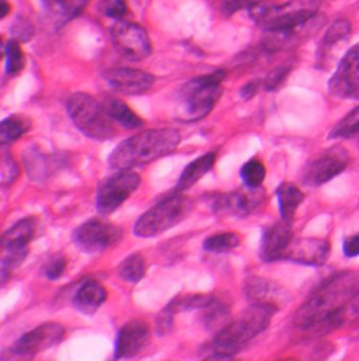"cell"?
<instances>
[{"label": "cell", "instance_id": "4", "mask_svg": "<svg viewBox=\"0 0 359 361\" xmlns=\"http://www.w3.org/2000/svg\"><path fill=\"white\" fill-rule=\"evenodd\" d=\"M226 72L216 71L187 82L179 92L180 120L194 123L205 118L218 104Z\"/></svg>", "mask_w": 359, "mask_h": 361}, {"label": "cell", "instance_id": "27", "mask_svg": "<svg viewBox=\"0 0 359 361\" xmlns=\"http://www.w3.org/2000/svg\"><path fill=\"white\" fill-rule=\"evenodd\" d=\"M146 274V262L141 253H134L128 256L118 266V276L127 283H139Z\"/></svg>", "mask_w": 359, "mask_h": 361}, {"label": "cell", "instance_id": "35", "mask_svg": "<svg viewBox=\"0 0 359 361\" xmlns=\"http://www.w3.org/2000/svg\"><path fill=\"white\" fill-rule=\"evenodd\" d=\"M18 166L14 162L13 157L3 151V159H1V183L3 185H10L18 176Z\"/></svg>", "mask_w": 359, "mask_h": 361}, {"label": "cell", "instance_id": "21", "mask_svg": "<svg viewBox=\"0 0 359 361\" xmlns=\"http://www.w3.org/2000/svg\"><path fill=\"white\" fill-rule=\"evenodd\" d=\"M244 293L247 300L253 304H268L279 308V301H282L281 290L263 277L247 279L244 283Z\"/></svg>", "mask_w": 359, "mask_h": 361}, {"label": "cell", "instance_id": "20", "mask_svg": "<svg viewBox=\"0 0 359 361\" xmlns=\"http://www.w3.org/2000/svg\"><path fill=\"white\" fill-rule=\"evenodd\" d=\"M107 290L96 280H84L76 290L72 304L84 315H93L106 302Z\"/></svg>", "mask_w": 359, "mask_h": 361}, {"label": "cell", "instance_id": "42", "mask_svg": "<svg viewBox=\"0 0 359 361\" xmlns=\"http://www.w3.org/2000/svg\"><path fill=\"white\" fill-rule=\"evenodd\" d=\"M359 317V290L358 293L354 295L351 302L348 304V319Z\"/></svg>", "mask_w": 359, "mask_h": 361}, {"label": "cell", "instance_id": "13", "mask_svg": "<svg viewBox=\"0 0 359 361\" xmlns=\"http://www.w3.org/2000/svg\"><path fill=\"white\" fill-rule=\"evenodd\" d=\"M265 200L263 188H251L246 185V190L230 191L220 194L213 201V212L218 215L232 216H248L254 212Z\"/></svg>", "mask_w": 359, "mask_h": 361}, {"label": "cell", "instance_id": "38", "mask_svg": "<svg viewBox=\"0 0 359 361\" xmlns=\"http://www.w3.org/2000/svg\"><path fill=\"white\" fill-rule=\"evenodd\" d=\"M13 34L17 41H28L34 35V28L27 20L20 18L13 27Z\"/></svg>", "mask_w": 359, "mask_h": 361}, {"label": "cell", "instance_id": "40", "mask_svg": "<svg viewBox=\"0 0 359 361\" xmlns=\"http://www.w3.org/2000/svg\"><path fill=\"white\" fill-rule=\"evenodd\" d=\"M343 252L346 257H357L359 256V233L346 238L343 243Z\"/></svg>", "mask_w": 359, "mask_h": 361}, {"label": "cell", "instance_id": "39", "mask_svg": "<svg viewBox=\"0 0 359 361\" xmlns=\"http://www.w3.org/2000/svg\"><path fill=\"white\" fill-rule=\"evenodd\" d=\"M253 1L254 0H222L220 10L225 16H232L244 7H250Z\"/></svg>", "mask_w": 359, "mask_h": 361}, {"label": "cell", "instance_id": "14", "mask_svg": "<svg viewBox=\"0 0 359 361\" xmlns=\"http://www.w3.org/2000/svg\"><path fill=\"white\" fill-rule=\"evenodd\" d=\"M329 90L336 97L359 99V44L354 45L339 63L329 82Z\"/></svg>", "mask_w": 359, "mask_h": 361}, {"label": "cell", "instance_id": "19", "mask_svg": "<svg viewBox=\"0 0 359 361\" xmlns=\"http://www.w3.org/2000/svg\"><path fill=\"white\" fill-rule=\"evenodd\" d=\"M329 255L330 243L325 239H294L285 255V260L296 262L306 266H323L327 262Z\"/></svg>", "mask_w": 359, "mask_h": 361}, {"label": "cell", "instance_id": "34", "mask_svg": "<svg viewBox=\"0 0 359 361\" xmlns=\"http://www.w3.org/2000/svg\"><path fill=\"white\" fill-rule=\"evenodd\" d=\"M89 1L90 0H56V4L66 18H75L84 11Z\"/></svg>", "mask_w": 359, "mask_h": 361}, {"label": "cell", "instance_id": "43", "mask_svg": "<svg viewBox=\"0 0 359 361\" xmlns=\"http://www.w3.org/2000/svg\"><path fill=\"white\" fill-rule=\"evenodd\" d=\"M0 6H1V17H6L7 14H8V10H10V7H8V4H7V1L6 0H1V3H0Z\"/></svg>", "mask_w": 359, "mask_h": 361}, {"label": "cell", "instance_id": "9", "mask_svg": "<svg viewBox=\"0 0 359 361\" xmlns=\"http://www.w3.org/2000/svg\"><path fill=\"white\" fill-rule=\"evenodd\" d=\"M124 236V231L101 219H90L73 232V242L82 252L96 255L115 246Z\"/></svg>", "mask_w": 359, "mask_h": 361}, {"label": "cell", "instance_id": "22", "mask_svg": "<svg viewBox=\"0 0 359 361\" xmlns=\"http://www.w3.org/2000/svg\"><path fill=\"white\" fill-rule=\"evenodd\" d=\"M216 164V152H208L188 164L182 171L176 185V192H182L201 180Z\"/></svg>", "mask_w": 359, "mask_h": 361}, {"label": "cell", "instance_id": "29", "mask_svg": "<svg viewBox=\"0 0 359 361\" xmlns=\"http://www.w3.org/2000/svg\"><path fill=\"white\" fill-rule=\"evenodd\" d=\"M359 134V106L351 110L343 120H340L330 131V140H347Z\"/></svg>", "mask_w": 359, "mask_h": 361}, {"label": "cell", "instance_id": "37", "mask_svg": "<svg viewBox=\"0 0 359 361\" xmlns=\"http://www.w3.org/2000/svg\"><path fill=\"white\" fill-rule=\"evenodd\" d=\"M288 73H289V68H286V66L277 68L275 71H272V72L267 76V79L264 80V87H265V90H268V92L277 90V89L284 83V80L286 79Z\"/></svg>", "mask_w": 359, "mask_h": 361}, {"label": "cell", "instance_id": "23", "mask_svg": "<svg viewBox=\"0 0 359 361\" xmlns=\"http://www.w3.org/2000/svg\"><path fill=\"white\" fill-rule=\"evenodd\" d=\"M110 117L127 130H138L144 127V120L122 100L117 97H106L103 102Z\"/></svg>", "mask_w": 359, "mask_h": 361}, {"label": "cell", "instance_id": "16", "mask_svg": "<svg viewBox=\"0 0 359 361\" xmlns=\"http://www.w3.org/2000/svg\"><path fill=\"white\" fill-rule=\"evenodd\" d=\"M151 341V328L142 319L127 322L118 332L115 341V360H127L141 355Z\"/></svg>", "mask_w": 359, "mask_h": 361}, {"label": "cell", "instance_id": "5", "mask_svg": "<svg viewBox=\"0 0 359 361\" xmlns=\"http://www.w3.org/2000/svg\"><path fill=\"white\" fill-rule=\"evenodd\" d=\"M251 18L265 31H296L316 14L310 0H294L285 4L253 1Z\"/></svg>", "mask_w": 359, "mask_h": 361}, {"label": "cell", "instance_id": "7", "mask_svg": "<svg viewBox=\"0 0 359 361\" xmlns=\"http://www.w3.org/2000/svg\"><path fill=\"white\" fill-rule=\"evenodd\" d=\"M192 208L194 201L189 197L175 191L142 214L134 226V232L139 238L159 236L182 222Z\"/></svg>", "mask_w": 359, "mask_h": 361}, {"label": "cell", "instance_id": "8", "mask_svg": "<svg viewBox=\"0 0 359 361\" xmlns=\"http://www.w3.org/2000/svg\"><path fill=\"white\" fill-rule=\"evenodd\" d=\"M141 176L132 171H117L97 188V211L108 215L117 211L139 187Z\"/></svg>", "mask_w": 359, "mask_h": 361}, {"label": "cell", "instance_id": "18", "mask_svg": "<svg viewBox=\"0 0 359 361\" xmlns=\"http://www.w3.org/2000/svg\"><path fill=\"white\" fill-rule=\"evenodd\" d=\"M289 224L291 222L282 219L264 231L260 245V257L263 262L272 263L285 260V255L294 240Z\"/></svg>", "mask_w": 359, "mask_h": 361}, {"label": "cell", "instance_id": "28", "mask_svg": "<svg viewBox=\"0 0 359 361\" xmlns=\"http://www.w3.org/2000/svg\"><path fill=\"white\" fill-rule=\"evenodd\" d=\"M240 235L236 232H222L210 235L203 242V249L210 253H226L240 245Z\"/></svg>", "mask_w": 359, "mask_h": 361}, {"label": "cell", "instance_id": "1", "mask_svg": "<svg viewBox=\"0 0 359 361\" xmlns=\"http://www.w3.org/2000/svg\"><path fill=\"white\" fill-rule=\"evenodd\" d=\"M358 290L359 277L350 271L325 280L296 311L295 326L315 335L343 326L348 321V304Z\"/></svg>", "mask_w": 359, "mask_h": 361}, {"label": "cell", "instance_id": "33", "mask_svg": "<svg viewBox=\"0 0 359 361\" xmlns=\"http://www.w3.org/2000/svg\"><path fill=\"white\" fill-rule=\"evenodd\" d=\"M66 266H68L66 257L62 256V255H55V256H52V257L45 263V266H44V269H42V273H44V276H45L48 280L53 281V280H58L59 277L63 276V273H65V270H66Z\"/></svg>", "mask_w": 359, "mask_h": 361}, {"label": "cell", "instance_id": "12", "mask_svg": "<svg viewBox=\"0 0 359 361\" xmlns=\"http://www.w3.org/2000/svg\"><path fill=\"white\" fill-rule=\"evenodd\" d=\"M350 164V154L341 147L325 151L309 162L303 172V181L308 185L317 187L341 175Z\"/></svg>", "mask_w": 359, "mask_h": 361}, {"label": "cell", "instance_id": "11", "mask_svg": "<svg viewBox=\"0 0 359 361\" xmlns=\"http://www.w3.org/2000/svg\"><path fill=\"white\" fill-rule=\"evenodd\" d=\"M65 335L66 329L63 325L56 322H46L24 334L13 345L11 352L20 357H34L53 346H58L63 341Z\"/></svg>", "mask_w": 359, "mask_h": 361}, {"label": "cell", "instance_id": "3", "mask_svg": "<svg viewBox=\"0 0 359 361\" xmlns=\"http://www.w3.org/2000/svg\"><path fill=\"white\" fill-rule=\"evenodd\" d=\"M181 135L173 128L148 130L122 141L110 155L114 171H131L149 165L177 149Z\"/></svg>", "mask_w": 359, "mask_h": 361}, {"label": "cell", "instance_id": "24", "mask_svg": "<svg viewBox=\"0 0 359 361\" xmlns=\"http://www.w3.org/2000/svg\"><path fill=\"white\" fill-rule=\"evenodd\" d=\"M277 197L282 219L291 222L296 214V209L303 202L305 194L301 191L298 185L292 183H282L277 188Z\"/></svg>", "mask_w": 359, "mask_h": 361}, {"label": "cell", "instance_id": "25", "mask_svg": "<svg viewBox=\"0 0 359 361\" xmlns=\"http://www.w3.org/2000/svg\"><path fill=\"white\" fill-rule=\"evenodd\" d=\"M202 322L206 329L220 331L229 322L230 308L227 307V304L216 300L215 297L202 308Z\"/></svg>", "mask_w": 359, "mask_h": 361}, {"label": "cell", "instance_id": "17", "mask_svg": "<svg viewBox=\"0 0 359 361\" xmlns=\"http://www.w3.org/2000/svg\"><path fill=\"white\" fill-rule=\"evenodd\" d=\"M104 80L117 93L138 96L149 92L155 85V76L149 72L132 68H114L107 71Z\"/></svg>", "mask_w": 359, "mask_h": 361}, {"label": "cell", "instance_id": "26", "mask_svg": "<svg viewBox=\"0 0 359 361\" xmlns=\"http://www.w3.org/2000/svg\"><path fill=\"white\" fill-rule=\"evenodd\" d=\"M31 127L30 120H27L23 116H10L4 118L0 124V142L3 147L7 144L15 142L20 140L24 134L28 133Z\"/></svg>", "mask_w": 359, "mask_h": 361}, {"label": "cell", "instance_id": "32", "mask_svg": "<svg viewBox=\"0 0 359 361\" xmlns=\"http://www.w3.org/2000/svg\"><path fill=\"white\" fill-rule=\"evenodd\" d=\"M350 32H351V23L347 18H339L326 31L325 38H323V45L332 47L334 44L343 41L344 38H347L350 35Z\"/></svg>", "mask_w": 359, "mask_h": 361}, {"label": "cell", "instance_id": "2", "mask_svg": "<svg viewBox=\"0 0 359 361\" xmlns=\"http://www.w3.org/2000/svg\"><path fill=\"white\" fill-rule=\"evenodd\" d=\"M278 307L268 304H250L234 321H229L216 332L210 343V357L232 359L248 346L270 325Z\"/></svg>", "mask_w": 359, "mask_h": 361}, {"label": "cell", "instance_id": "15", "mask_svg": "<svg viewBox=\"0 0 359 361\" xmlns=\"http://www.w3.org/2000/svg\"><path fill=\"white\" fill-rule=\"evenodd\" d=\"M38 225L34 216L15 222L1 236V256L23 263L28 255V246L34 240Z\"/></svg>", "mask_w": 359, "mask_h": 361}, {"label": "cell", "instance_id": "36", "mask_svg": "<svg viewBox=\"0 0 359 361\" xmlns=\"http://www.w3.org/2000/svg\"><path fill=\"white\" fill-rule=\"evenodd\" d=\"M100 10L107 17L122 18L127 14L128 7L125 0H101Z\"/></svg>", "mask_w": 359, "mask_h": 361}, {"label": "cell", "instance_id": "10", "mask_svg": "<svg viewBox=\"0 0 359 361\" xmlns=\"http://www.w3.org/2000/svg\"><path fill=\"white\" fill-rule=\"evenodd\" d=\"M110 35L114 48L120 52V55L130 61H144L152 52L148 31L137 23L118 21L111 27Z\"/></svg>", "mask_w": 359, "mask_h": 361}, {"label": "cell", "instance_id": "6", "mask_svg": "<svg viewBox=\"0 0 359 361\" xmlns=\"http://www.w3.org/2000/svg\"><path fill=\"white\" fill-rule=\"evenodd\" d=\"M66 110L79 131L96 141H108L115 137L114 120L103 103L87 93H75L68 99Z\"/></svg>", "mask_w": 359, "mask_h": 361}, {"label": "cell", "instance_id": "41", "mask_svg": "<svg viewBox=\"0 0 359 361\" xmlns=\"http://www.w3.org/2000/svg\"><path fill=\"white\" fill-rule=\"evenodd\" d=\"M258 86H260V83L256 82V80L248 82V83L244 85V86L241 87V90H240L241 97L246 99V100H250L253 96H256V93H257V90H258Z\"/></svg>", "mask_w": 359, "mask_h": 361}, {"label": "cell", "instance_id": "30", "mask_svg": "<svg viewBox=\"0 0 359 361\" xmlns=\"http://www.w3.org/2000/svg\"><path fill=\"white\" fill-rule=\"evenodd\" d=\"M4 58H6V73L10 76L18 75L24 69V52L20 47V41L10 39L4 47Z\"/></svg>", "mask_w": 359, "mask_h": 361}, {"label": "cell", "instance_id": "31", "mask_svg": "<svg viewBox=\"0 0 359 361\" xmlns=\"http://www.w3.org/2000/svg\"><path fill=\"white\" fill-rule=\"evenodd\" d=\"M265 166L258 159H251L240 169V178L247 187L260 188L265 179Z\"/></svg>", "mask_w": 359, "mask_h": 361}]
</instances>
